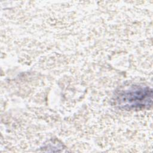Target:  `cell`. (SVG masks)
Wrapping results in <instances>:
<instances>
[{"instance_id": "1", "label": "cell", "mask_w": 153, "mask_h": 153, "mask_svg": "<svg viewBox=\"0 0 153 153\" xmlns=\"http://www.w3.org/2000/svg\"><path fill=\"white\" fill-rule=\"evenodd\" d=\"M152 91L147 86H134L121 91L115 99L117 105L126 110H140L152 104Z\"/></svg>"}]
</instances>
